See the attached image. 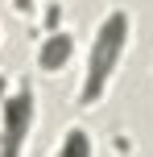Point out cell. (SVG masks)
I'll list each match as a JSON object with an SVG mask.
<instances>
[{
	"label": "cell",
	"mask_w": 153,
	"mask_h": 157,
	"mask_svg": "<svg viewBox=\"0 0 153 157\" xmlns=\"http://www.w3.org/2000/svg\"><path fill=\"white\" fill-rule=\"evenodd\" d=\"M124 46H128V13L124 8H112V13L99 21L95 29V41L87 50V78L79 87V103H95L99 95L108 91L112 75L120 71V58H124Z\"/></svg>",
	"instance_id": "obj_1"
},
{
	"label": "cell",
	"mask_w": 153,
	"mask_h": 157,
	"mask_svg": "<svg viewBox=\"0 0 153 157\" xmlns=\"http://www.w3.org/2000/svg\"><path fill=\"white\" fill-rule=\"evenodd\" d=\"M33 108H37V103H33V87L29 83H21L4 99V132H0V153L4 157L21 153L25 136H29V128H33Z\"/></svg>",
	"instance_id": "obj_2"
},
{
	"label": "cell",
	"mask_w": 153,
	"mask_h": 157,
	"mask_svg": "<svg viewBox=\"0 0 153 157\" xmlns=\"http://www.w3.org/2000/svg\"><path fill=\"white\" fill-rule=\"evenodd\" d=\"M71 54H75V37L62 33V29H54L46 41H41V50H37V66L46 75H54V71H62V66L71 62Z\"/></svg>",
	"instance_id": "obj_3"
},
{
	"label": "cell",
	"mask_w": 153,
	"mask_h": 157,
	"mask_svg": "<svg viewBox=\"0 0 153 157\" xmlns=\"http://www.w3.org/2000/svg\"><path fill=\"white\" fill-rule=\"evenodd\" d=\"M91 153V136L83 132V128H71V132L62 136V149H58V157H87Z\"/></svg>",
	"instance_id": "obj_4"
},
{
	"label": "cell",
	"mask_w": 153,
	"mask_h": 157,
	"mask_svg": "<svg viewBox=\"0 0 153 157\" xmlns=\"http://www.w3.org/2000/svg\"><path fill=\"white\" fill-rule=\"evenodd\" d=\"M13 8L17 13H33V0H13Z\"/></svg>",
	"instance_id": "obj_5"
},
{
	"label": "cell",
	"mask_w": 153,
	"mask_h": 157,
	"mask_svg": "<svg viewBox=\"0 0 153 157\" xmlns=\"http://www.w3.org/2000/svg\"><path fill=\"white\" fill-rule=\"evenodd\" d=\"M0 95H4V75H0Z\"/></svg>",
	"instance_id": "obj_6"
}]
</instances>
